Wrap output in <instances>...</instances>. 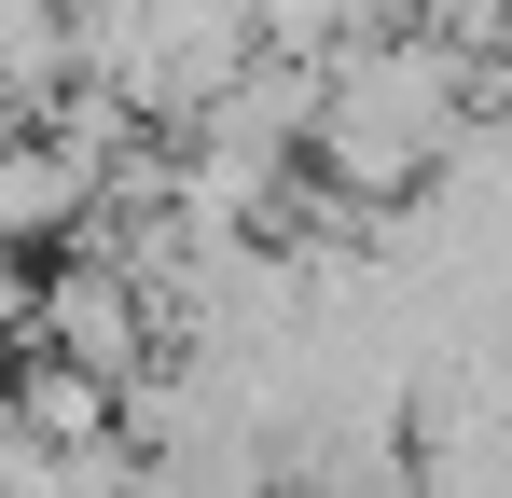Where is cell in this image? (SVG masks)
Returning a JSON list of instances; mask_svg holds the SVG:
<instances>
[{
	"mask_svg": "<svg viewBox=\"0 0 512 498\" xmlns=\"http://www.w3.org/2000/svg\"><path fill=\"white\" fill-rule=\"evenodd\" d=\"M42 346L70 360V374H97L111 402L139 388V374H167V319L125 291V263H97V249H56L42 263Z\"/></svg>",
	"mask_w": 512,
	"mask_h": 498,
	"instance_id": "obj_1",
	"label": "cell"
},
{
	"mask_svg": "<svg viewBox=\"0 0 512 498\" xmlns=\"http://www.w3.org/2000/svg\"><path fill=\"white\" fill-rule=\"evenodd\" d=\"M97 194H111V166H84L56 125L0 139V249H14V263H28V249H84L97 236Z\"/></svg>",
	"mask_w": 512,
	"mask_h": 498,
	"instance_id": "obj_2",
	"label": "cell"
},
{
	"mask_svg": "<svg viewBox=\"0 0 512 498\" xmlns=\"http://www.w3.org/2000/svg\"><path fill=\"white\" fill-rule=\"evenodd\" d=\"M263 56H291V70H346L360 42H388V28H416V0H250Z\"/></svg>",
	"mask_w": 512,
	"mask_h": 498,
	"instance_id": "obj_3",
	"label": "cell"
}]
</instances>
